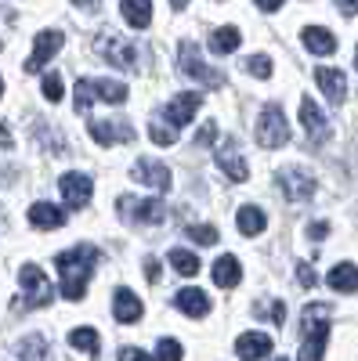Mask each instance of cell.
I'll return each mask as SVG.
<instances>
[{"instance_id": "cell-41", "label": "cell", "mask_w": 358, "mask_h": 361, "mask_svg": "<svg viewBox=\"0 0 358 361\" xmlns=\"http://www.w3.org/2000/svg\"><path fill=\"white\" fill-rule=\"evenodd\" d=\"M330 235V224L318 221V224H308V238H315V243H322V238Z\"/></svg>"}, {"instance_id": "cell-5", "label": "cell", "mask_w": 358, "mask_h": 361, "mask_svg": "<svg viewBox=\"0 0 358 361\" xmlns=\"http://www.w3.org/2000/svg\"><path fill=\"white\" fill-rule=\"evenodd\" d=\"M95 51L105 58L109 66H116V69H138V51H134V44L131 40H124L119 33H105L95 40Z\"/></svg>"}, {"instance_id": "cell-15", "label": "cell", "mask_w": 358, "mask_h": 361, "mask_svg": "<svg viewBox=\"0 0 358 361\" xmlns=\"http://www.w3.org/2000/svg\"><path fill=\"white\" fill-rule=\"evenodd\" d=\"M203 105V98L199 94H192V90H185V94H177L170 105H167V119H170V127H185V123H192V116H196V109Z\"/></svg>"}, {"instance_id": "cell-33", "label": "cell", "mask_w": 358, "mask_h": 361, "mask_svg": "<svg viewBox=\"0 0 358 361\" xmlns=\"http://www.w3.org/2000/svg\"><path fill=\"white\" fill-rule=\"evenodd\" d=\"M181 343H177V340H160L156 343V361H181Z\"/></svg>"}, {"instance_id": "cell-48", "label": "cell", "mask_w": 358, "mask_h": 361, "mask_svg": "<svg viewBox=\"0 0 358 361\" xmlns=\"http://www.w3.org/2000/svg\"><path fill=\"white\" fill-rule=\"evenodd\" d=\"M0 94H4V80H0Z\"/></svg>"}, {"instance_id": "cell-29", "label": "cell", "mask_w": 358, "mask_h": 361, "mask_svg": "<svg viewBox=\"0 0 358 361\" xmlns=\"http://www.w3.org/2000/svg\"><path fill=\"white\" fill-rule=\"evenodd\" d=\"M167 260L174 264L177 275H185V279H196V275H199V257H196V253H189V250H170V257H167Z\"/></svg>"}, {"instance_id": "cell-49", "label": "cell", "mask_w": 358, "mask_h": 361, "mask_svg": "<svg viewBox=\"0 0 358 361\" xmlns=\"http://www.w3.org/2000/svg\"><path fill=\"white\" fill-rule=\"evenodd\" d=\"M275 361H286V357H275Z\"/></svg>"}, {"instance_id": "cell-21", "label": "cell", "mask_w": 358, "mask_h": 361, "mask_svg": "<svg viewBox=\"0 0 358 361\" xmlns=\"http://www.w3.org/2000/svg\"><path fill=\"white\" fill-rule=\"evenodd\" d=\"M214 282L221 289H235L239 282H243V267H239V260L232 253H225V257L214 260Z\"/></svg>"}, {"instance_id": "cell-34", "label": "cell", "mask_w": 358, "mask_h": 361, "mask_svg": "<svg viewBox=\"0 0 358 361\" xmlns=\"http://www.w3.org/2000/svg\"><path fill=\"white\" fill-rule=\"evenodd\" d=\"M91 102H95L91 80H76V112H87V109H91Z\"/></svg>"}, {"instance_id": "cell-10", "label": "cell", "mask_w": 358, "mask_h": 361, "mask_svg": "<svg viewBox=\"0 0 358 361\" xmlns=\"http://www.w3.org/2000/svg\"><path fill=\"white\" fill-rule=\"evenodd\" d=\"M301 123H304V134H308L311 145H326V141H330V134H333V127L326 123L322 109L311 98H301Z\"/></svg>"}, {"instance_id": "cell-6", "label": "cell", "mask_w": 358, "mask_h": 361, "mask_svg": "<svg viewBox=\"0 0 358 361\" xmlns=\"http://www.w3.org/2000/svg\"><path fill=\"white\" fill-rule=\"evenodd\" d=\"M177 58H181V73L192 76L196 83H203V87H221V83H225V73L206 66L203 58H199V47H196L192 40H181V51H177Z\"/></svg>"}, {"instance_id": "cell-44", "label": "cell", "mask_w": 358, "mask_h": 361, "mask_svg": "<svg viewBox=\"0 0 358 361\" xmlns=\"http://www.w3.org/2000/svg\"><path fill=\"white\" fill-rule=\"evenodd\" d=\"M253 4H257L261 11H279V8H282V0H253Z\"/></svg>"}, {"instance_id": "cell-27", "label": "cell", "mask_w": 358, "mask_h": 361, "mask_svg": "<svg viewBox=\"0 0 358 361\" xmlns=\"http://www.w3.org/2000/svg\"><path fill=\"white\" fill-rule=\"evenodd\" d=\"M235 224H239V231H243V235H261L264 224H268V217H264L261 206H243V209H239V217H235Z\"/></svg>"}, {"instance_id": "cell-26", "label": "cell", "mask_w": 358, "mask_h": 361, "mask_svg": "<svg viewBox=\"0 0 358 361\" xmlns=\"http://www.w3.org/2000/svg\"><path fill=\"white\" fill-rule=\"evenodd\" d=\"M326 282H330L337 293H358V267L354 264H337Z\"/></svg>"}, {"instance_id": "cell-30", "label": "cell", "mask_w": 358, "mask_h": 361, "mask_svg": "<svg viewBox=\"0 0 358 361\" xmlns=\"http://www.w3.org/2000/svg\"><path fill=\"white\" fill-rule=\"evenodd\" d=\"M69 343H73L76 350L98 354V343H102V336L95 333V329H73V333H69Z\"/></svg>"}, {"instance_id": "cell-43", "label": "cell", "mask_w": 358, "mask_h": 361, "mask_svg": "<svg viewBox=\"0 0 358 361\" xmlns=\"http://www.w3.org/2000/svg\"><path fill=\"white\" fill-rule=\"evenodd\" d=\"M340 15H358V0H337Z\"/></svg>"}, {"instance_id": "cell-37", "label": "cell", "mask_w": 358, "mask_h": 361, "mask_svg": "<svg viewBox=\"0 0 358 361\" xmlns=\"http://www.w3.org/2000/svg\"><path fill=\"white\" fill-rule=\"evenodd\" d=\"M297 282H301L304 289H311L318 279H315V271H311V264H301V267H297Z\"/></svg>"}, {"instance_id": "cell-45", "label": "cell", "mask_w": 358, "mask_h": 361, "mask_svg": "<svg viewBox=\"0 0 358 361\" xmlns=\"http://www.w3.org/2000/svg\"><path fill=\"white\" fill-rule=\"evenodd\" d=\"M73 4H76V8H83V11H98L102 0H73Z\"/></svg>"}, {"instance_id": "cell-20", "label": "cell", "mask_w": 358, "mask_h": 361, "mask_svg": "<svg viewBox=\"0 0 358 361\" xmlns=\"http://www.w3.org/2000/svg\"><path fill=\"white\" fill-rule=\"evenodd\" d=\"M29 224L44 228V231H54V228L66 224V214L58 206H51V202H37V206H29Z\"/></svg>"}, {"instance_id": "cell-47", "label": "cell", "mask_w": 358, "mask_h": 361, "mask_svg": "<svg viewBox=\"0 0 358 361\" xmlns=\"http://www.w3.org/2000/svg\"><path fill=\"white\" fill-rule=\"evenodd\" d=\"M354 69H358V51H354Z\"/></svg>"}, {"instance_id": "cell-25", "label": "cell", "mask_w": 358, "mask_h": 361, "mask_svg": "<svg viewBox=\"0 0 358 361\" xmlns=\"http://www.w3.org/2000/svg\"><path fill=\"white\" fill-rule=\"evenodd\" d=\"M239 44H243V33H239L235 25H221V29L210 33V51L214 54H232Z\"/></svg>"}, {"instance_id": "cell-39", "label": "cell", "mask_w": 358, "mask_h": 361, "mask_svg": "<svg viewBox=\"0 0 358 361\" xmlns=\"http://www.w3.org/2000/svg\"><path fill=\"white\" fill-rule=\"evenodd\" d=\"M119 361H153L145 350H138V347H124L119 350Z\"/></svg>"}, {"instance_id": "cell-2", "label": "cell", "mask_w": 358, "mask_h": 361, "mask_svg": "<svg viewBox=\"0 0 358 361\" xmlns=\"http://www.w3.org/2000/svg\"><path fill=\"white\" fill-rule=\"evenodd\" d=\"M330 329H333V307H330V304H308L304 314H301L304 343H301V354H297V361H322L326 340H330Z\"/></svg>"}, {"instance_id": "cell-4", "label": "cell", "mask_w": 358, "mask_h": 361, "mask_svg": "<svg viewBox=\"0 0 358 361\" xmlns=\"http://www.w3.org/2000/svg\"><path fill=\"white\" fill-rule=\"evenodd\" d=\"M18 282L25 286V300H15V307H47L54 300V289L47 282V275L37 267V264H25L18 271Z\"/></svg>"}, {"instance_id": "cell-32", "label": "cell", "mask_w": 358, "mask_h": 361, "mask_svg": "<svg viewBox=\"0 0 358 361\" xmlns=\"http://www.w3.org/2000/svg\"><path fill=\"white\" fill-rule=\"evenodd\" d=\"M246 73H253L257 80H268V76H272V58H268V54L246 58Z\"/></svg>"}, {"instance_id": "cell-7", "label": "cell", "mask_w": 358, "mask_h": 361, "mask_svg": "<svg viewBox=\"0 0 358 361\" xmlns=\"http://www.w3.org/2000/svg\"><path fill=\"white\" fill-rule=\"evenodd\" d=\"M119 214L131 224H163L167 206H163V199H119Z\"/></svg>"}, {"instance_id": "cell-3", "label": "cell", "mask_w": 358, "mask_h": 361, "mask_svg": "<svg viewBox=\"0 0 358 361\" xmlns=\"http://www.w3.org/2000/svg\"><path fill=\"white\" fill-rule=\"evenodd\" d=\"M286 141H290V127H286L282 105L279 102H268L261 109V119H257V145L261 148H282Z\"/></svg>"}, {"instance_id": "cell-18", "label": "cell", "mask_w": 358, "mask_h": 361, "mask_svg": "<svg viewBox=\"0 0 358 361\" xmlns=\"http://www.w3.org/2000/svg\"><path fill=\"white\" fill-rule=\"evenodd\" d=\"M315 83L326 90V98H330L333 105H340L347 98V80L340 69H315Z\"/></svg>"}, {"instance_id": "cell-23", "label": "cell", "mask_w": 358, "mask_h": 361, "mask_svg": "<svg viewBox=\"0 0 358 361\" xmlns=\"http://www.w3.org/2000/svg\"><path fill=\"white\" fill-rule=\"evenodd\" d=\"M95 87V98L98 102H109V105H124L127 102V83H119V80H91Z\"/></svg>"}, {"instance_id": "cell-8", "label": "cell", "mask_w": 358, "mask_h": 361, "mask_svg": "<svg viewBox=\"0 0 358 361\" xmlns=\"http://www.w3.org/2000/svg\"><path fill=\"white\" fill-rule=\"evenodd\" d=\"M91 137L102 145V148H112V145H131L138 134L127 119H91Z\"/></svg>"}, {"instance_id": "cell-38", "label": "cell", "mask_w": 358, "mask_h": 361, "mask_svg": "<svg viewBox=\"0 0 358 361\" xmlns=\"http://www.w3.org/2000/svg\"><path fill=\"white\" fill-rule=\"evenodd\" d=\"M214 134H217V123H206V127L196 134V148H206V145L214 141Z\"/></svg>"}, {"instance_id": "cell-36", "label": "cell", "mask_w": 358, "mask_h": 361, "mask_svg": "<svg viewBox=\"0 0 358 361\" xmlns=\"http://www.w3.org/2000/svg\"><path fill=\"white\" fill-rule=\"evenodd\" d=\"M148 134H153V141L163 145V148L177 141V127H163V123H153V127H148Z\"/></svg>"}, {"instance_id": "cell-9", "label": "cell", "mask_w": 358, "mask_h": 361, "mask_svg": "<svg viewBox=\"0 0 358 361\" xmlns=\"http://www.w3.org/2000/svg\"><path fill=\"white\" fill-rule=\"evenodd\" d=\"M66 37L58 33V29H44V33H37V44H33V54H29V62H25V73H40L51 58L62 51Z\"/></svg>"}, {"instance_id": "cell-13", "label": "cell", "mask_w": 358, "mask_h": 361, "mask_svg": "<svg viewBox=\"0 0 358 361\" xmlns=\"http://www.w3.org/2000/svg\"><path fill=\"white\" fill-rule=\"evenodd\" d=\"M58 188H62V195H66V202H69L73 209H80V206H87V202H91L95 180L87 177V173H66L62 180H58Z\"/></svg>"}, {"instance_id": "cell-14", "label": "cell", "mask_w": 358, "mask_h": 361, "mask_svg": "<svg viewBox=\"0 0 358 361\" xmlns=\"http://www.w3.org/2000/svg\"><path fill=\"white\" fill-rule=\"evenodd\" d=\"M134 180H141V185L156 188V192H167L170 188V170L156 159H138L134 163Z\"/></svg>"}, {"instance_id": "cell-28", "label": "cell", "mask_w": 358, "mask_h": 361, "mask_svg": "<svg viewBox=\"0 0 358 361\" xmlns=\"http://www.w3.org/2000/svg\"><path fill=\"white\" fill-rule=\"evenodd\" d=\"M15 354L22 361H47V340L44 336H25V340H18Z\"/></svg>"}, {"instance_id": "cell-31", "label": "cell", "mask_w": 358, "mask_h": 361, "mask_svg": "<svg viewBox=\"0 0 358 361\" xmlns=\"http://www.w3.org/2000/svg\"><path fill=\"white\" fill-rule=\"evenodd\" d=\"M185 235L196 246H214L217 243V228H210V224H192V228H185Z\"/></svg>"}, {"instance_id": "cell-17", "label": "cell", "mask_w": 358, "mask_h": 361, "mask_svg": "<svg viewBox=\"0 0 358 361\" xmlns=\"http://www.w3.org/2000/svg\"><path fill=\"white\" fill-rule=\"evenodd\" d=\"M112 314H116L119 325H134V322L141 318V300H138L131 289H116V296H112Z\"/></svg>"}, {"instance_id": "cell-35", "label": "cell", "mask_w": 358, "mask_h": 361, "mask_svg": "<svg viewBox=\"0 0 358 361\" xmlns=\"http://www.w3.org/2000/svg\"><path fill=\"white\" fill-rule=\"evenodd\" d=\"M40 90H44V98H47V102H62V76H58V73H47Z\"/></svg>"}, {"instance_id": "cell-11", "label": "cell", "mask_w": 358, "mask_h": 361, "mask_svg": "<svg viewBox=\"0 0 358 361\" xmlns=\"http://www.w3.org/2000/svg\"><path fill=\"white\" fill-rule=\"evenodd\" d=\"M217 166L235 180H246L250 177V166H246V159H243V152H239V145H235V137H225L221 145H217Z\"/></svg>"}, {"instance_id": "cell-46", "label": "cell", "mask_w": 358, "mask_h": 361, "mask_svg": "<svg viewBox=\"0 0 358 361\" xmlns=\"http://www.w3.org/2000/svg\"><path fill=\"white\" fill-rule=\"evenodd\" d=\"M170 4H174V8H185V4H189V0H170Z\"/></svg>"}, {"instance_id": "cell-22", "label": "cell", "mask_w": 358, "mask_h": 361, "mask_svg": "<svg viewBox=\"0 0 358 361\" xmlns=\"http://www.w3.org/2000/svg\"><path fill=\"white\" fill-rule=\"evenodd\" d=\"M304 47L311 54H333L337 51V37L330 33V29H322V25H308L304 29Z\"/></svg>"}, {"instance_id": "cell-12", "label": "cell", "mask_w": 358, "mask_h": 361, "mask_svg": "<svg viewBox=\"0 0 358 361\" xmlns=\"http://www.w3.org/2000/svg\"><path fill=\"white\" fill-rule=\"evenodd\" d=\"M279 188L286 195V202H308L315 192V180L304 170H282L279 173Z\"/></svg>"}, {"instance_id": "cell-1", "label": "cell", "mask_w": 358, "mask_h": 361, "mask_svg": "<svg viewBox=\"0 0 358 361\" xmlns=\"http://www.w3.org/2000/svg\"><path fill=\"white\" fill-rule=\"evenodd\" d=\"M98 246H73L66 253H58L54 264H58V275H62V296L66 300H83L87 293V279L95 275V264H98Z\"/></svg>"}, {"instance_id": "cell-24", "label": "cell", "mask_w": 358, "mask_h": 361, "mask_svg": "<svg viewBox=\"0 0 358 361\" xmlns=\"http://www.w3.org/2000/svg\"><path fill=\"white\" fill-rule=\"evenodd\" d=\"M119 11H124L127 25H134V29H148V22H153V4L148 0H124Z\"/></svg>"}, {"instance_id": "cell-19", "label": "cell", "mask_w": 358, "mask_h": 361, "mask_svg": "<svg viewBox=\"0 0 358 361\" xmlns=\"http://www.w3.org/2000/svg\"><path fill=\"white\" fill-rule=\"evenodd\" d=\"M174 304L181 307L189 318H206V314H210V300H206L203 289H177Z\"/></svg>"}, {"instance_id": "cell-40", "label": "cell", "mask_w": 358, "mask_h": 361, "mask_svg": "<svg viewBox=\"0 0 358 361\" xmlns=\"http://www.w3.org/2000/svg\"><path fill=\"white\" fill-rule=\"evenodd\" d=\"M145 279L148 282H160V260L156 257H145Z\"/></svg>"}, {"instance_id": "cell-16", "label": "cell", "mask_w": 358, "mask_h": 361, "mask_svg": "<svg viewBox=\"0 0 358 361\" xmlns=\"http://www.w3.org/2000/svg\"><path fill=\"white\" fill-rule=\"evenodd\" d=\"M268 350H272V336H264V333H243L235 340V354L243 361H261L268 357Z\"/></svg>"}, {"instance_id": "cell-42", "label": "cell", "mask_w": 358, "mask_h": 361, "mask_svg": "<svg viewBox=\"0 0 358 361\" xmlns=\"http://www.w3.org/2000/svg\"><path fill=\"white\" fill-rule=\"evenodd\" d=\"M15 145V137H11V130H8V123L0 119V148H11Z\"/></svg>"}]
</instances>
